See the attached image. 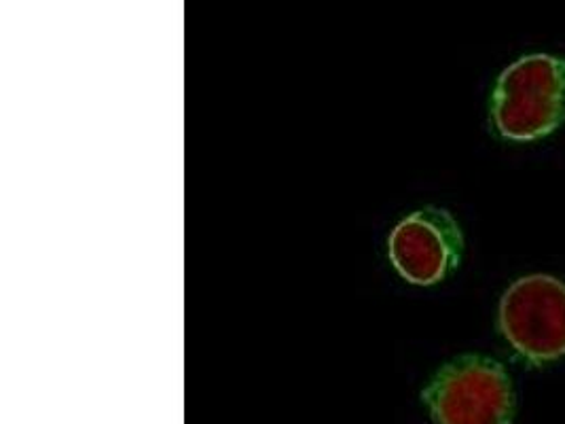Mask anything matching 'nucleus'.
<instances>
[{"mask_svg": "<svg viewBox=\"0 0 565 424\" xmlns=\"http://www.w3.org/2000/svg\"><path fill=\"white\" fill-rule=\"evenodd\" d=\"M491 124L514 142H534L565 124V60L532 53L513 62L491 94Z\"/></svg>", "mask_w": 565, "mask_h": 424, "instance_id": "nucleus-1", "label": "nucleus"}, {"mask_svg": "<svg viewBox=\"0 0 565 424\" xmlns=\"http://www.w3.org/2000/svg\"><path fill=\"white\" fill-rule=\"evenodd\" d=\"M422 399L435 424L513 423V380L486 354H462L443 365Z\"/></svg>", "mask_w": 565, "mask_h": 424, "instance_id": "nucleus-2", "label": "nucleus"}, {"mask_svg": "<svg viewBox=\"0 0 565 424\" xmlns=\"http://www.w3.org/2000/svg\"><path fill=\"white\" fill-rule=\"evenodd\" d=\"M498 327L514 352L534 368L564 359V280L551 274L516 278L500 299Z\"/></svg>", "mask_w": 565, "mask_h": 424, "instance_id": "nucleus-3", "label": "nucleus"}, {"mask_svg": "<svg viewBox=\"0 0 565 424\" xmlns=\"http://www.w3.org/2000/svg\"><path fill=\"white\" fill-rule=\"evenodd\" d=\"M463 236L451 212L426 206L405 216L387 239V255L412 285L433 287L462 262Z\"/></svg>", "mask_w": 565, "mask_h": 424, "instance_id": "nucleus-4", "label": "nucleus"}]
</instances>
